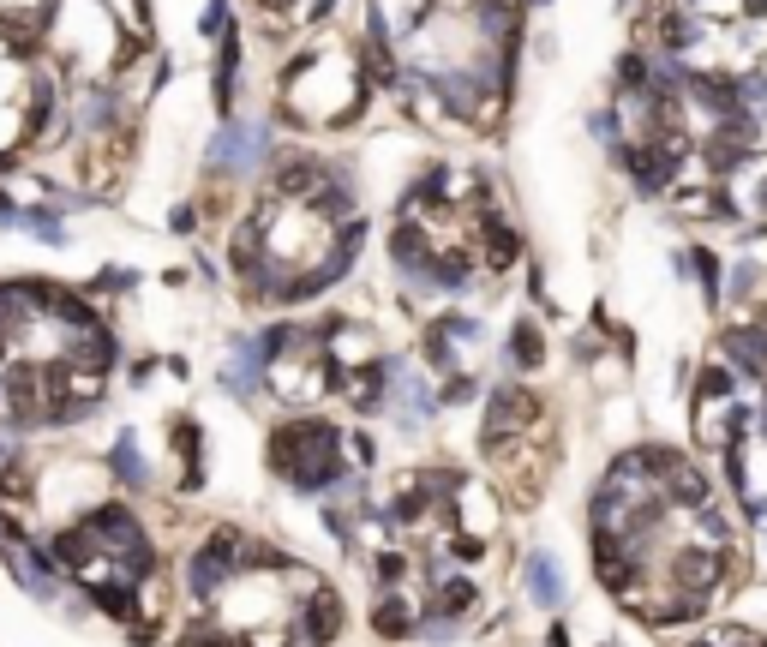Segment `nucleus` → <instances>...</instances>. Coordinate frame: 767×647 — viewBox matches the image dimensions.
<instances>
[{
    "instance_id": "20e7f679",
    "label": "nucleus",
    "mask_w": 767,
    "mask_h": 647,
    "mask_svg": "<svg viewBox=\"0 0 767 647\" xmlns=\"http://www.w3.org/2000/svg\"><path fill=\"white\" fill-rule=\"evenodd\" d=\"M6 204H12V198H6V192H0V222H12V210H6Z\"/></svg>"
},
{
    "instance_id": "7ed1b4c3",
    "label": "nucleus",
    "mask_w": 767,
    "mask_h": 647,
    "mask_svg": "<svg viewBox=\"0 0 767 647\" xmlns=\"http://www.w3.org/2000/svg\"><path fill=\"white\" fill-rule=\"evenodd\" d=\"M696 647H756L750 636H708V642H696Z\"/></svg>"
},
{
    "instance_id": "f03ea898",
    "label": "nucleus",
    "mask_w": 767,
    "mask_h": 647,
    "mask_svg": "<svg viewBox=\"0 0 767 647\" xmlns=\"http://www.w3.org/2000/svg\"><path fill=\"white\" fill-rule=\"evenodd\" d=\"M276 468L300 486H318L336 474V432L330 426H288L276 438Z\"/></svg>"
},
{
    "instance_id": "f257e3e1",
    "label": "nucleus",
    "mask_w": 767,
    "mask_h": 647,
    "mask_svg": "<svg viewBox=\"0 0 767 647\" xmlns=\"http://www.w3.org/2000/svg\"><path fill=\"white\" fill-rule=\"evenodd\" d=\"M732 534L714 492L672 456H636L600 498V564L642 618H696L726 582Z\"/></svg>"
}]
</instances>
